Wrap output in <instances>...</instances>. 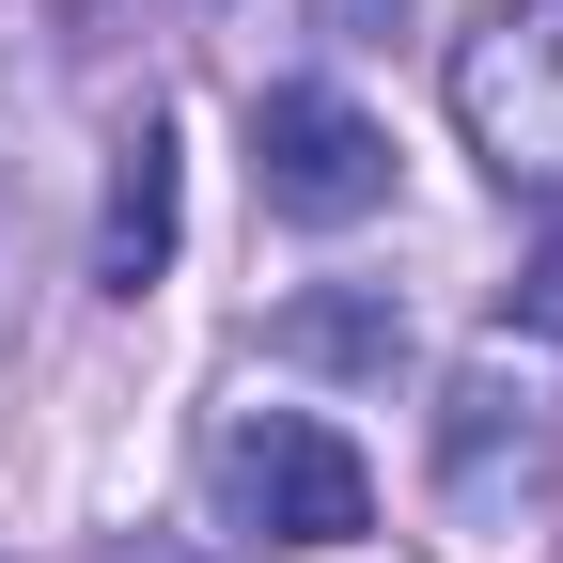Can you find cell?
Instances as JSON below:
<instances>
[{"instance_id":"obj_1","label":"cell","mask_w":563,"mask_h":563,"mask_svg":"<svg viewBox=\"0 0 563 563\" xmlns=\"http://www.w3.org/2000/svg\"><path fill=\"white\" fill-rule=\"evenodd\" d=\"M203 470H220V517H235L251 548H298V563H313V548H361V532H376V470L344 454L313 407H235Z\"/></svg>"},{"instance_id":"obj_2","label":"cell","mask_w":563,"mask_h":563,"mask_svg":"<svg viewBox=\"0 0 563 563\" xmlns=\"http://www.w3.org/2000/svg\"><path fill=\"white\" fill-rule=\"evenodd\" d=\"M454 125L517 203H563V0H501L454 32Z\"/></svg>"},{"instance_id":"obj_3","label":"cell","mask_w":563,"mask_h":563,"mask_svg":"<svg viewBox=\"0 0 563 563\" xmlns=\"http://www.w3.org/2000/svg\"><path fill=\"white\" fill-rule=\"evenodd\" d=\"M251 188H266V220L344 235V220L391 203V125L329 79H282V95H251Z\"/></svg>"},{"instance_id":"obj_4","label":"cell","mask_w":563,"mask_h":563,"mask_svg":"<svg viewBox=\"0 0 563 563\" xmlns=\"http://www.w3.org/2000/svg\"><path fill=\"white\" fill-rule=\"evenodd\" d=\"M439 485H454L470 532H517V501L548 485V376H517L501 344H485L454 376V407H439Z\"/></svg>"},{"instance_id":"obj_5","label":"cell","mask_w":563,"mask_h":563,"mask_svg":"<svg viewBox=\"0 0 563 563\" xmlns=\"http://www.w3.org/2000/svg\"><path fill=\"white\" fill-rule=\"evenodd\" d=\"M95 282L110 298H157L173 282V125L141 110L125 141H110V220H95Z\"/></svg>"}]
</instances>
